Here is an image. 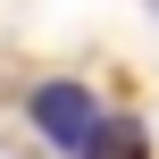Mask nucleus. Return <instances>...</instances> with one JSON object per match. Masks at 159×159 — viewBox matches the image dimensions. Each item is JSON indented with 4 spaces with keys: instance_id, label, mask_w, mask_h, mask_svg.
I'll return each instance as SVG.
<instances>
[{
    "instance_id": "obj_2",
    "label": "nucleus",
    "mask_w": 159,
    "mask_h": 159,
    "mask_svg": "<svg viewBox=\"0 0 159 159\" xmlns=\"http://www.w3.org/2000/svg\"><path fill=\"white\" fill-rule=\"evenodd\" d=\"M84 159H143V126L134 117H101V134H92Z\"/></svg>"
},
{
    "instance_id": "obj_1",
    "label": "nucleus",
    "mask_w": 159,
    "mask_h": 159,
    "mask_svg": "<svg viewBox=\"0 0 159 159\" xmlns=\"http://www.w3.org/2000/svg\"><path fill=\"white\" fill-rule=\"evenodd\" d=\"M34 126H42V143L50 151H67V159H84L92 151V134H101V101L75 84V75H50V84H34Z\"/></svg>"
}]
</instances>
